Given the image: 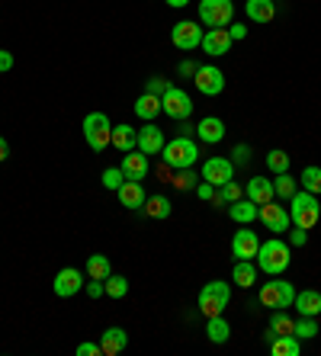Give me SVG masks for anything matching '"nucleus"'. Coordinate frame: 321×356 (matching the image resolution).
<instances>
[{
    "label": "nucleus",
    "instance_id": "nucleus-1",
    "mask_svg": "<svg viewBox=\"0 0 321 356\" xmlns=\"http://www.w3.org/2000/svg\"><path fill=\"white\" fill-rule=\"evenodd\" d=\"M289 244L286 241H280V238H270V241H264L260 248H257V257H254V264H257V270L260 273H267V276H283L289 270Z\"/></svg>",
    "mask_w": 321,
    "mask_h": 356
},
{
    "label": "nucleus",
    "instance_id": "nucleus-2",
    "mask_svg": "<svg viewBox=\"0 0 321 356\" xmlns=\"http://www.w3.org/2000/svg\"><path fill=\"white\" fill-rule=\"evenodd\" d=\"M161 161H164L167 167H173V170H187V167H193L199 161V145L189 138V135H177L173 141L164 145Z\"/></svg>",
    "mask_w": 321,
    "mask_h": 356
},
{
    "label": "nucleus",
    "instance_id": "nucleus-3",
    "mask_svg": "<svg viewBox=\"0 0 321 356\" xmlns=\"http://www.w3.org/2000/svg\"><path fill=\"white\" fill-rule=\"evenodd\" d=\"M289 218H292V225H299V228H315L321 218L318 196L308 190L296 193V196L289 199Z\"/></svg>",
    "mask_w": 321,
    "mask_h": 356
},
{
    "label": "nucleus",
    "instance_id": "nucleus-4",
    "mask_svg": "<svg viewBox=\"0 0 321 356\" xmlns=\"http://www.w3.org/2000/svg\"><path fill=\"white\" fill-rule=\"evenodd\" d=\"M84 141L91 151H103L113 141V122L107 113H87L84 116Z\"/></svg>",
    "mask_w": 321,
    "mask_h": 356
},
{
    "label": "nucleus",
    "instance_id": "nucleus-5",
    "mask_svg": "<svg viewBox=\"0 0 321 356\" xmlns=\"http://www.w3.org/2000/svg\"><path fill=\"white\" fill-rule=\"evenodd\" d=\"M228 302H231V286L222 280H212L199 289V312L206 318L222 315L225 308H228Z\"/></svg>",
    "mask_w": 321,
    "mask_h": 356
},
{
    "label": "nucleus",
    "instance_id": "nucleus-6",
    "mask_svg": "<svg viewBox=\"0 0 321 356\" xmlns=\"http://www.w3.org/2000/svg\"><path fill=\"white\" fill-rule=\"evenodd\" d=\"M196 13L206 29H225L235 19V3L231 0H199Z\"/></svg>",
    "mask_w": 321,
    "mask_h": 356
},
{
    "label": "nucleus",
    "instance_id": "nucleus-7",
    "mask_svg": "<svg viewBox=\"0 0 321 356\" xmlns=\"http://www.w3.org/2000/svg\"><path fill=\"white\" fill-rule=\"evenodd\" d=\"M260 305L264 308H289L292 305V298H296V286L289 280H283V276H273L270 282H264L260 286Z\"/></svg>",
    "mask_w": 321,
    "mask_h": 356
},
{
    "label": "nucleus",
    "instance_id": "nucleus-8",
    "mask_svg": "<svg viewBox=\"0 0 321 356\" xmlns=\"http://www.w3.org/2000/svg\"><path fill=\"white\" fill-rule=\"evenodd\" d=\"M161 113L171 116L173 122H183V119L193 116V99H189L187 90H180V87H173L171 83V90L161 97Z\"/></svg>",
    "mask_w": 321,
    "mask_h": 356
},
{
    "label": "nucleus",
    "instance_id": "nucleus-9",
    "mask_svg": "<svg viewBox=\"0 0 321 356\" xmlns=\"http://www.w3.org/2000/svg\"><path fill=\"white\" fill-rule=\"evenodd\" d=\"M203 35H206L203 23H193V19H180V23H173V29H171V42L180 51L199 49V45H203Z\"/></svg>",
    "mask_w": 321,
    "mask_h": 356
},
{
    "label": "nucleus",
    "instance_id": "nucleus-10",
    "mask_svg": "<svg viewBox=\"0 0 321 356\" xmlns=\"http://www.w3.org/2000/svg\"><path fill=\"white\" fill-rule=\"evenodd\" d=\"M193 83H196V90L203 93V97H219V93L225 90V74H222V67H215V65H199L196 74H193Z\"/></svg>",
    "mask_w": 321,
    "mask_h": 356
},
{
    "label": "nucleus",
    "instance_id": "nucleus-11",
    "mask_svg": "<svg viewBox=\"0 0 321 356\" xmlns=\"http://www.w3.org/2000/svg\"><path fill=\"white\" fill-rule=\"evenodd\" d=\"M199 180L212 183L215 190L225 186L228 180H235V164H231V158H209L206 164H203V170H199Z\"/></svg>",
    "mask_w": 321,
    "mask_h": 356
},
{
    "label": "nucleus",
    "instance_id": "nucleus-12",
    "mask_svg": "<svg viewBox=\"0 0 321 356\" xmlns=\"http://www.w3.org/2000/svg\"><path fill=\"white\" fill-rule=\"evenodd\" d=\"M87 282H84V273L77 266H65V270H58L55 273V282H52V289H55L58 298H71L84 289Z\"/></svg>",
    "mask_w": 321,
    "mask_h": 356
},
{
    "label": "nucleus",
    "instance_id": "nucleus-13",
    "mask_svg": "<svg viewBox=\"0 0 321 356\" xmlns=\"http://www.w3.org/2000/svg\"><path fill=\"white\" fill-rule=\"evenodd\" d=\"M257 218H260V222H264V228H267V232H273V234L289 232V225H292V218H289V209L286 206H276V202H267V206H260Z\"/></svg>",
    "mask_w": 321,
    "mask_h": 356
},
{
    "label": "nucleus",
    "instance_id": "nucleus-14",
    "mask_svg": "<svg viewBox=\"0 0 321 356\" xmlns=\"http://www.w3.org/2000/svg\"><path fill=\"white\" fill-rule=\"evenodd\" d=\"M164 145H167V138H164V129H157L155 122H145L139 129V141H135V148L141 151V154H161L164 151Z\"/></svg>",
    "mask_w": 321,
    "mask_h": 356
},
{
    "label": "nucleus",
    "instance_id": "nucleus-15",
    "mask_svg": "<svg viewBox=\"0 0 321 356\" xmlns=\"http://www.w3.org/2000/svg\"><path fill=\"white\" fill-rule=\"evenodd\" d=\"M257 248H260L257 232L241 228V232H235V238H231V254H235V260H254L257 257Z\"/></svg>",
    "mask_w": 321,
    "mask_h": 356
},
{
    "label": "nucleus",
    "instance_id": "nucleus-16",
    "mask_svg": "<svg viewBox=\"0 0 321 356\" xmlns=\"http://www.w3.org/2000/svg\"><path fill=\"white\" fill-rule=\"evenodd\" d=\"M199 49L206 51L209 58H222V55H228V51H231L228 29H206V35H203V45H199Z\"/></svg>",
    "mask_w": 321,
    "mask_h": 356
},
{
    "label": "nucleus",
    "instance_id": "nucleus-17",
    "mask_svg": "<svg viewBox=\"0 0 321 356\" xmlns=\"http://www.w3.org/2000/svg\"><path fill=\"white\" fill-rule=\"evenodd\" d=\"M123 174H125V180H145L148 177V170H151V164H148V154H141L139 148L135 151H125L123 154Z\"/></svg>",
    "mask_w": 321,
    "mask_h": 356
},
{
    "label": "nucleus",
    "instance_id": "nucleus-18",
    "mask_svg": "<svg viewBox=\"0 0 321 356\" xmlns=\"http://www.w3.org/2000/svg\"><path fill=\"white\" fill-rule=\"evenodd\" d=\"M244 196L251 199V202H257V206H267V202H273L276 199V190H273V180H264V177H251L244 186Z\"/></svg>",
    "mask_w": 321,
    "mask_h": 356
},
{
    "label": "nucleus",
    "instance_id": "nucleus-19",
    "mask_svg": "<svg viewBox=\"0 0 321 356\" xmlns=\"http://www.w3.org/2000/svg\"><path fill=\"white\" fill-rule=\"evenodd\" d=\"M116 196H119V206H125V209H141V206H145V199H148V193H145L141 180H125L123 186L116 190Z\"/></svg>",
    "mask_w": 321,
    "mask_h": 356
},
{
    "label": "nucleus",
    "instance_id": "nucleus-20",
    "mask_svg": "<svg viewBox=\"0 0 321 356\" xmlns=\"http://www.w3.org/2000/svg\"><path fill=\"white\" fill-rule=\"evenodd\" d=\"M125 347H129V334H125L123 327H107L103 337H100V350H103V356H119Z\"/></svg>",
    "mask_w": 321,
    "mask_h": 356
},
{
    "label": "nucleus",
    "instance_id": "nucleus-21",
    "mask_svg": "<svg viewBox=\"0 0 321 356\" xmlns=\"http://www.w3.org/2000/svg\"><path fill=\"white\" fill-rule=\"evenodd\" d=\"M244 13L251 23H270L273 17H276V0H247L244 3Z\"/></svg>",
    "mask_w": 321,
    "mask_h": 356
},
{
    "label": "nucleus",
    "instance_id": "nucleus-22",
    "mask_svg": "<svg viewBox=\"0 0 321 356\" xmlns=\"http://www.w3.org/2000/svg\"><path fill=\"white\" fill-rule=\"evenodd\" d=\"M292 308H296L299 315H305V318H318L321 315V292H315V289L296 292V298H292Z\"/></svg>",
    "mask_w": 321,
    "mask_h": 356
},
{
    "label": "nucleus",
    "instance_id": "nucleus-23",
    "mask_svg": "<svg viewBox=\"0 0 321 356\" xmlns=\"http://www.w3.org/2000/svg\"><path fill=\"white\" fill-rule=\"evenodd\" d=\"M196 138L206 141V145H219V141L225 138V122L219 116H206L196 125Z\"/></svg>",
    "mask_w": 321,
    "mask_h": 356
},
{
    "label": "nucleus",
    "instance_id": "nucleus-24",
    "mask_svg": "<svg viewBox=\"0 0 321 356\" xmlns=\"http://www.w3.org/2000/svg\"><path fill=\"white\" fill-rule=\"evenodd\" d=\"M292 327H296V318L286 315V308H273L270 315V324H267V343H270L273 337H280V334H292Z\"/></svg>",
    "mask_w": 321,
    "mask_h": 356
},
{
    "label": "nucleus",
    "instance_id": "nucleus-25",
    "mask_svg": "<svg viewBox=\"0 0 321 356\" xmlns=\"http://www.w3.org/2000/svg\"><path fill=\"white\" fill-rule=\"evenodd\" d=\"M135 141H139V129H132L129 122H119V125H113V145L116 151H135Z\"/></svg>",
    "mask_w": 321,
    "mask_h": 356
},
{
    "label": "nucleus",
    "instance_id": "nucleus-26",
    "mask_svg": "<svg viewBox=\"0 0 321 356\" xmlns=\"http://www.w3.org/2000/svg\"><path fill=\"white\" fill-rule=\"evenodd\" d=\"M257 264L254 260H235V270H231V282H238L241 289H251L257 282Z\"/></svg>",
    "mask_w": 321,
    "mask_h": 356
},
{
    "label": "nucleus",
    "instance_id": "nucleus-27",
    "mask_svg": "<svg viewBox=\"0 0 321 356\" xmlns=\"http://www.w3.org/2000/svg\"><path fill=\"white\" fill-rule=\"evenodd\" d=\"M257 212H260V206H257V202H251L247 196L228 206V216L235 218L238 225H251V222H257Z\"/></svg>",
    "mask_w": 321,
    "mask_h": 356
},
{
    "label": "nucleus",
    "instance_id": "nucleus-28",
    "mask_svg": "<svg viewBox=\"0 0 321 356\" xmlns=\"http://www.w3.org/2000/svg\"><path fill=\"white\" fill-rule=\"evenodd\" d=\"M270 353L273 356H299L302 353V340L296 334H280L270 340Z\"/></svg>",
    "mask_w": 321,
    "mask_h": 356
},
{
    "label": "nucleus",
    "instance_id": "nucleus-29",
    "mask_svg": "<svg viewBox=\"0 0 321 356\" xmlns=\"http://www.w3.org/2000/svg\"><path fill=\"white\" fill-rule=\"evenodd\" d=\"M135 116L145 119V122H155V116H161V97L141 93V97L135 99Z\"/></svg>",
    "mask_w": 321,
    "mask_h": 356
},
{
    "label": "nucleus",
    "instance_id": "nucleus-30",
    "mask_svg": "<svg viewBox=\"0 0 321 356\" xmlns=\"http://www.w3.org/2000/svg\"><path fill=\"white\" fill-rule=\"evenodd\" d=\"M206 337L212 340V343H228V337H231V324L225 321L222 315H212L206 321Z\"/></svg>",
    "mask_w": 321,
    "mask_h": 356
},
{
    "label": "nucleus",
    "instance_id": "nucleus-31",
    "mask_svg": "<svg viewBox=\"0 0 321 356\" xmlns=\"http://www.w3.org/2000/svg\"><path fill=\"white\" fill-rule=\"evenodd\" d=\"M141 212L148 218H167L173 212V202L167 196H148L145 199V206H141Z\"/></svg>",
    "mask_w": 321,
    "mask_h": 356
},
{
    "label": "nucleus",
    "instance_id": "nucleus-32",
    "mask_svg": "<svg viewBox=\"0 0 321 356\" xmlns=\"http://www.w3.org/2000/svg\"><path fill=\"white\" fill-rule=\"evenodd\" d=\"M87 276L91 280H107L109 273H113V266H109V257H103V254H93V257H87Z\"/></svg>",
    "mask_w": 321,
    "mask_h": 356
},
{
    "label": "nucleus",
    "instance_id": "nucleus-33",
    "mask_svg": "<svg viewBox=\"0 0 321 356\" xmlns=\"http://www.w3.org/2000/svg\"><path fill=\"white\" fill-rule=\"evenodd\" d=\"M296 186H299V180H296V177H289V170H286V174L273 177V190H276V196H280V199H292L299 193Z\"/></svg>",
    "mask_w": 321,
    "mask_h": 356
},
{
    "label": "nucleus",
    "instance_id": "nucleus-34",
    "mask_svg": "<svg viewBox=\"0 0 321 356\" xmlns=\"http://www.w3.org/2000/svg\"><path fill=\"white\" fill-rule=\"evenodd\" d=\"M289 161H292V154H286L283 148H273L270 154H267V170H270L273 177H276V174H286V170H289Z\"/></svg>",
    "mask_w": 321,
    "mask_h": 356
},
{
    "label": "nucleus",
    "instance_id": "nucleus-35",
    "mask_svg": "<svg viewBox=\"0 0 321 356\" xmlns=\"http://www.w3.org/2000/svg\"><path fill=\"white\" fill-rule=\"evenodd\" d=\"M299 183H302V190H308V193H315V196H321V167L308 164V167L302 170V177H299Z\"/></svg>",
    "mask_w": 321,
    "mask_h": 356
},
{
    "label": "nucleus",
    "instance_id": "nucleus-36",
    "mask_svg": "<svg viewBox=\"0 0 321 356\" xmlns=\"http://www.w3.org/2000/svg\"><path fill=\"white\" fill-rule=\"evenodd\" d=\"M103 286H107V296L109 298H125L129 296V280L119 273H109L107 280H103Z\"/></svg>",
    "mask_w": 321,
    "mask_h": 356
},
{
    "label": "nucleus",
    "instance_id": "nucleus-37",
    "mask_svg": "<svg viewBox=\"0 0 321 356\" xmlns=\"http://www.w3.org/2000/svg\"><path fill=\"white\" fill-rule=\"evenodd\" d=\"M292 334H296L299 340H312V337H318V321H315V318L299 315V321H296V327H292Z\"/></svg>",
    "mask_w": 321,
    "mask_h": 356
},
{
    "label": "nucleus",
    "instance_id": "nucleus-38",
    "mask_svg": "<svg viewBox=\"0 0 321 356\" xmlns=\"http://www.w3.org/2000/svg\"><path fill=\"white\" fill-rule=\"evenodd\" d=\"M100 183H103V186H107V190H119V186H123L125 183V174H123V167H107V170H103V177H100Z\"/></svg>",
    "mask_w": 321,
    "mask_h": 356
},
{
    "label": "nucleus",
    "instance_id": "nucleus-39",
    "mask_svg": "<svg viewBox=\"0 0 321 356\" xmlns=\"http://www.w3.org/2000/svg\"><path fill=\"white\" fill-rule=\"evenodd\" d=\"M171 183H173V186H177V190H180V193H187V190H196L199 177H196V174H193V170H189V167H187V170H177Z\"/></svg>",
    "mask_w": 321,
    "mask_h": 356
},
{
    "label": "nucleus",
    "instance_id": "nucleus-40",
    "mask_svg": "<svg viewBox=\"0 0 321 356\" xmlns=\"http://www.w3.org/2000/svg\"><path fill=\"white\" fill-rule=\"evenodd\" d=\"M219 196L225 199V206H231V202L244 199V186H238V180H228L225 186H219Z\"/></svg>",
    "mask_w": 321,
    "mask_h": 356
},
{
    "label": "nucleus",
    "instance_id": "nucleus-41",
    "mask_svg": "<svg viewBox=\"0 0 321 356\" xmlns=\"http://www.w3.org/2000/svg\"><path fill=\"white\" fill-rule=\"evenodd\" d=\"M167 90H171V81H164V77H148V83H145V93H155V97H164Z\"/></svg>",
    "mask_w": 321,
    "mask_h": 356
},
{
    "label": "nucleus",
    "instance_id": "nucleus-42",
    "mask_svg": "<svg viewBox=\"0 0 321 356\" xmlns=\"http://www.w3.org/2000/svg\"><path fill=\"white\" fill-rule=\"evenodd\" d=\"M247 161H251V145H235V148H231V164L244 167Z\"/></svg>",
    "mask_w": 321,
    "mask_h": 356
},
{
    "label": "nucleus",
    "instance_id": "nucleus-43",
    "mask_svg": "<svg viewBox=\"0 0 321 356\" xmlns=\"http://www.w3.org/2000/svg\"><path fill=\"white\" fill-rule=\"evenodd\" d=\"M289 244H292V248H305V244H308V228L292 225V232H289Z\"/></svg>",
    "mask_w": 321,
    "mask_h": 356
},
{
    "label": "nucleus",
    "instance_id": "nucleus-44",
    "mask_svg": "<svg viewBox=\"0 0 321 356\" xmlns=\"http://www.w3.org/2000/svg\"><path fill=\"white\" fill-rule=\"evenodd\" d=\"M77 356H103V350H100V343L84 340V343H77Z\"/></svg>",
    "mask_w": 321,
    "mask_h": 356
},
{
    "label": "nucleus",
    "instance_id": "nucleus-45",
    "mask_svg": "<svg viewBox=\"0 0 321 356\" xmlns=\"http://www.w3.org/2000/svg\"><path fill=\"white\" fill-rule=\"evenodd\" d=\"M84 289H87V296H91V298L107 296V286H103V280H91L87 286H84Z\"/></svg>",
    "mask_w": 321,
    "mask_h": 356
},
{
    "label": "nucleus",
    "instance_id": "nucleus-46",
    "mask_svg": "<svg viewBox=\"0 0 321 356\" xmlns=\"http://www.w3.org/2000/svg\"><path fill=\"white\" fill-rule=\"evenodd\" d=\"M7 71H13V51L0 49V74H7Z\"/></svg>",
    "mask_w": 321,
    "mask_h": 356
},
{
    "label": "nucleus",
    "instance_id": "nucleus-47",
    "mask_svg": "<svg viewBox=\"0 0 321 356\" xmlns=\"http://www.w3.org/2000/svg\"><path fill=\"white\" fill-rule=\"evenodd\" d=\"M228 35H231V42L247 39V26H241V23H228Z\"/></svg>",
    "mask_w": 321,
    "mask_h": 356
},
{
    "label": "nucleus",
    "instance_id": "nucleus-48",
    "mask_svg": "<svg viewBox=\"0 0 321 356\" xmlns=\"http://www.w3.org/2000/svg\"><path fill=\"white\" fill-rule=\"evenodd\" d=\"M212 193H215V186H212V183H206V180H203V183H196V196L203 199V202H209V199H212Z\"/></svg>",
    "mask_w": 321,
    "mask_h": 356
},
{
    "label": "nucleus",
    "instance_id": "nucleus-49",
    "mask_svg": "<svg viewBox=\"0 0 321 356\" xmlns=\"http://www.w3.org/2000/svg\"><path fill=\"white\" fill-rule=\"evenodd\" d=\"M196 67H199L196 61H189V58H187V61H180V65H177V71H180L183 77H193V74H196Z\"/></svg>",
    "mask_w": 321,
    "mask_h": 356
},
{
    "label": "nucleus",
    "instance_id": "nucleus-50",
    "mask_svg": "<svg viewBox=\"0 0 321 356\" xmlns=\"http://www.w3.org/2000/svg\"><path fill=\"white\" fill-rule=\"evenodd\" d=\"M10 158V145H7V138L0 135V161H7Z\"/></svg>",
    "mask_w": 321,
    "mask_h": 356
},
{
    "label": "nucleus",
    "instance_id": "nucleus-51",
    "mask_svg": "<svg viewBox=\"0 0 321 356\" xmlns=\"http://www.w3.org/2000/svg\"><path fill=\"white\" fill-rule=\"evenodd\" d=\"M187 3H189V0H167V7H173V10H183Z\"/></svg>",
    "mask_w": 321,
    "mask_h": 356
}]
</instances>
